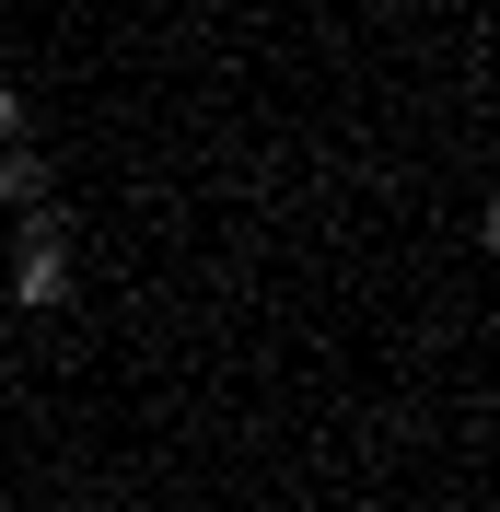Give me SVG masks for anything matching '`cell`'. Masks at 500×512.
Instances as JSON below:
<instances>
[{
    "label": "cell",
    "instance_id": "obj_2",
    "mask_svg": "<svg viewBox=\"0 0 500 512\" xmlns=\"http://www.w3.org/2000/svg\"><path fill=\"white\" fill-rule=\"evenodd\" d=\"M0 210H47V163L24 140H0Z\"/></svg>",
    "mask_w": 500,
    "mask_h": 512
},
{
    "label": "cell",
    "instance_id": "obj_1",
    "mask_svg": "<svg viewBox=\"0 0 500 512\" xmlns=\"http://www.w3.org/2000/svg\"><path fill=\"white\" fill-rule=\"evenodd\" d=\"M12 303H24V315H59V303H70V245H59V210H47V222H24V268H12Z\"/></svg>",
    "mask_w": 500,
    "mask_h": 512
},
{
    "label": "cell",
    "instance_id": "obj_3",
    "mask_svg": "<svg viewBox=\"0 0 500 512\" xmlns=\"http://www.w3.org/2000/svg\"><path fill=\"white\" fill-rule=\"evenodd\" d=\"M0 140H24V94H12V82H0Z\"/></svg>",
    "mask_w": 500,
    "mask_h": 512
}]
</instances>
